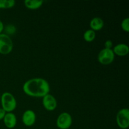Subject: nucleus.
<instances>
[{"label":"nucleus","instance_id":"obj_1","mask_svg":"<svg viewBox=\"0 0 129 129\" xmlns=\"http://www.w3.org/2000/svg\"><path fill=\"white\" fill-rule=\"evenodd\" d=\"M23 90L29 96L43 98L49 93L50 86L44 78H35L28 79L24 83Z\"/></svg>","mask_w":129,"mask_h":129},{"label":"nucleus","instance_id":"obj_2","mask_svg":"<svg viewBox=\"0 0 129 129\" xmlns=\"http://www.w3.org/2000/svg\"><path fill=\"white\" fill-rule=\"evenodd\" d=\"M1 108L6 112H13L16 108L17 103L15 96L9 92H5L1 95Z\"/></svg>","mask_w":129,"mask_h":129},{"label":"nucleus","instance_id":"obj_3","mask_svg":"<svg viewBox=\"0 0 129 129\" xmlns=\"http://www.w3.org/2000/svg\"><path fill=\"white\" fill-rule=\"evenodd\" d=\"M13 48V43L11 37L5 34H0V54L7 55Z\"/></svg>","mask_w":129,"mask_h":129},{"label":"nucleus","instance_id":"obj_4","mask_svg":"<svg viewBox=\"0 0 129 129\" xmlns=\"http://www.w3.org/2000/svg\"><path fill=\"white\" fill-rule=\"evenodd\" d=\"M115 55L112 49L104 48L100 51L98 55V60L103 65H108L113 62L115 59Z\"/></svg>","mask_w":129,"mask_h":129},{"label":"nucleus","instance_id":"obj_5","mask_svg":"<svg viewBox=\"0 0 129 129\" xmlns=\"http://www.w3.org/2000/svg\"><path fill=\"white\" fill-rule=\"evenodd\" d=\"M117 125L122 129H126L129 126V110L122 108L120 110L116 116Z\"/></svg>","mask_w":129,"mask_h":129},{"label":"nucleus","instance_id":"obj_6","mask_svg":"<svg viewBox=\"0 0 129 129\" xmlns=\"http://www.w3.org/2000/svg\"><path fill=\"white\" fill-rule=\"evenodd\" d=\"M73 123L71 115L68 112H62L58 116L56 120V125L59 129H68Z\"/></svg>","mask_w":129,"mask_h":129},{"label":"nucleus","instance_id":"obj_7","mask_svg":"<svg viewBox=\"0 0 129 129\" xmlns=\"http://www.w3.org/2000/svg\"><path fill=\"white\" fill-rule=\"evenodd\" d=\"M42 105L45 110L51 112L57 108V102L55 97L49 93L42 98Z\"/></svg>","mask_w":129,"mask_h":129},{"label":"nucleus","instance_id":"obj_8","mask_svg":"<svg viewBox=\"0 0 129 129\" xmlns=\"http://www.w3.org/2000/svg\"><path fill=\"white\" fill-rule=\"evenodd\" d=\"M36 121V114L32 110H26L22 115V122L26 127H31Z\"/></svg>","mask_w":129,"mask_h":129},{"label":"nucleus","instance_id":"obj_9","mask_svg":"<svg viewBox=\"0 0 129 129\" xmlns=\"http://www.w3.org/2000/svg\"><path fill=\"white\" fill-rule=\"evenodd\" d=\"M3 122L5 125L8 128H13L16 126L17 123L16 117L15 113L13 112L6 113L3 118Z\"/></svg>","mask_w":129,"mask_h":129},{"label":"nucleus","instance_id":"obj_10","mask_svg":"<svg viewBox=\"0 0 129 129\" xmlns=\"http://www.w3.org/2000/svg\"><path fill=\"white\" fill-rule=\"evenodd\" d=\"M115 55L118 56L123 57L126 56L129 52L128 46L125 44H118L115 45L112 49Z\"/></svg>","mask_w":129,"mask_h":129},{"label":"nucleus","instance_id":"obj_11","mask_svg":"<svg viewBox=\"0 0 129 129\" xmlns=\"http://www.w3.org/2000/svg\"><path fill=\"white\" fill-rule=\"evenodd\" d=\"M89 25L91 30L93 31H99L102 30L104 26V21L101 18L94 17L91 19L89 23Z\"/></svg>","mask_w":129,"mask_h":129},{"label":"nucleus","instance_id":"obj_12","mask_svg":"<svg viewBox=\"0 0 129 129\" xmlns=\"http://www.w3.org/2000/svg\"><path fill=\"white\" fill-rule=\"evenodd\" d=\"M44 1L42 0H25V6L30 10H37L41 7Z\"/></svg>","mask_w":129,"mask_h":129},{"label":"nucleus","instance_id":"obj_13","mask_svg":"<svg viewBox=\"0 0 129 129\" xmlns=\"http://www.w3.org/2000/svg\"><path fill=\"white\" fill-rule=\"evenodd\" d=\"M96 32L91 29H89L84 31L83 34L84 40L87 42H91L95 39Z\"/></svg>","mask_w":129,"mask_h":129},{"label":"nucleus","instance_id":"obj_14","mask_svg":"<svg viewBox=\"0 0 129 129\" xmlns=\"http://www.w3.org/2000/svg\"><path fill=\"white\" fill-rule=\"evenodd\" d=\"M16 1L15 0H0V8L8 9L13 7Z\"/></svg>","mask_w":129,"mask_h":129},{"label":"nucleus","instance_id":"obj_15","mask_svg":"<svg viewBox=\"0 0 129 129\" xmlns=\"http://www.w3.org/2000/svg\"><path fill=\"white\" fill-rule=\"evenodd\" d=\"M5 30V32L7 35L10 36V35H13V34H15V32L16 31V28L15 27V26L12 24H10V25H8L6 26L5 28H4Z\"/></svg>","mask_w":129,"mask_h":129},{"label":"nucleus","instance_id":"obj_16","mask_svg":"<svg viewBox=\"0 0 129 129\" xmlns=\"http://www.w3.org/2000/svg\"><path fill=\"white\" fill-rule=\"evenodd\" d=\"M121 27L122 30L126 32H129V18H125L121 23Z\"/></svg>","mask_w":129,"mask_h":129},{"label":"nucleus","instance_id":"obj_17","mask_svg":"<svg viewBox=\"0 0 129 129\" xmlns=\"http://www.w3.org/2000/svg\"><path fill=\"white\" fill-rule=\"evenodd\" d=\"M112 47H113V42L111 40H107L105 42V49H112Z\"/></svg>","mask_w":129,"mask_h":129},{"label":"nucleus","instance_id":"obj_18","mask_svg":"<svg viewBox=\"0 0 129 129\" xmlns=\"http://www.w3.org/2000/svg\"><path fill=\"white\" fill-rule=\"evenodd\" d=\"M6 112L2 108H0V120H3L4 117H5V115H6Z\"/></svg>","mask_w":129,"mask_h":129},{"label":"nucleus","instance_id":"obj_19","mask_svg":"<svg viewBox=\"0 0 129 129\" xmlns=\"http://www.w3.org/2000/svg\"><path fill=\"white\" fill-rule=\"evenodd\" d=\"M5 26H4V24L1 20H0V34H3V31L4 30Z\"/></svg>","mask_w":129,"mask_h":129},{"label":"nucleus","instance_id":"obj_20","mask_svg":"<svg viewBox=\"0 0 129 129\" xmlns=\"http://www.w3.org/2000/svg\"><path fill=\"white\" fill-rule=\"evenodd\" d=\"M0 100H1V95H0Z\"/></svg>","mask_w":129,"mask_h":129}]
</instances>
